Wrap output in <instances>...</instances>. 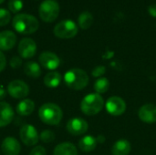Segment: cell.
Wrapping results in <instances>:
<instances>
[{"instance_id":"4dcf8cb0","label":"cell","mask_w":156,"mask_h":155,"mask_svg":"<svg viewBox=\"0 0 156 155\" xmlns=\"http://www.w3.org/2000/svg\"><path fill=\"white\" fill-rule=\"evenodd\" d=\"M5 65H6V59H5V57L4 55V53L0 50V72L3 71L5 68Z\"/></svg>"},{"instance_id":"7c38bea8","label":"cell","mask_w":156,"mask_h":155,"mask_svg":"<svg viewBox=\"0 0 156 155\" xmlns=\"http://www.w3.org/2000/svg\"><path fill=\"white\" fill-rule=\"evenodd\" d=\"M40 65L45 68L46 69L54 70L58 68L60 64L59 58L53 52L50 51H44L39 55L38 58Z\"/></svg>"},{"instance_id":"ac0fdd59","label":"cell","mask_w":156,"mask_h":155,"mask_svg":"<svg viewBox=\"0 0 156 155\" xmlns=\"http://www.w3.org/2000/svg\"><path fill=\"white\" fill-rule=\"evenodd\" d=\"M131 148V143L127 140L121 139L113 144L112 153V155H129Z\"/></svg>"},{"instance_id":"44dd1931","label":"cell","mask_w":156,"mask_h":155,"mask_svg":"<svg viewBox=\"0 0 156 155\" xmlns=\"http://www.w3.org/2000/svg\"><path fill=\"white\" fill-rule=\"evenodd\" d=\"M24 72L27 77L38 78L41 75V68L38 63L35 61H28L24 66Z\"/></svg>"},{"instance_id":"484cf974","label":"cell","mask_w":156,"mask_h":155,"mask_svg":"<svg viewBox=\"0 0 156 155\" xmlns=\"http://www.w3.org/2000/svg\"><path fill=\"white\" fill-rule=\"evenodd\" d=\"M8 8L10 12L16 14L23 8V1L22 0H9Z\"/></svg>"},{"instance_id":"e0dca14e","label":"cell","mask_w":156,"mask_h":155,"mask_svg":"<svg viewBox=\"0 0 156 155\" xmlns=\"http://www.w3.org/2000/svg\"><path fill=\"white\" fill-rule=\"evenodd\" d=\"M16 111L20 116H28L35 111V102L30 99H23L16 105Z\"/></svg>"},{"instance_id":"d4e9b609","label":"cell","mask_w":156,"mask_h":155,"mask_svg":"<svg viewBox=\"0 0 156 155\" xmlns=\"http://www.w3.org/2000/svg\"><path fill=\"white\" fill-rule=\"evenodd\" d=\"M39 140L45 143H52L55 140V134L50 130H44L41 132V133L39 135Z\"/></svg>"},{"instance_id":"3957f363","label":"cell","mask_w":156,"mask_h":155,"mask_svg":"<svg viewBox=\"0 0 156 155\" xmlns=\"http://www.w3.org/2000/svg\"><path fill=\"white\" fill-rule=\"evenodd\" d=\"M64 81L66 85L74 90H83L89 83V76L80 69H72L65 73Z\"/></svg>"},{"instance_id":"d6986e66","label":"cell","mask_w":156,"mask_h":155,"mask_svg":"<svg viewBox=\"0 0 156 155\" xmlns=\"http://www.w3.org/2000/svg\"><path fill=\"white\" fill-rule=\"evenodd\" d=\"M53 155H78V150L70 143H62L55 147Z\"/></svg>"},{"instance_id":"2e32d148","label":"cell","mask_w":156,"mask_h":155,"mask_svg":"<svg viewBox=\"0 0 156 155\" xmlns=\"http://www.w3.org/2000/svg\"><path fill=\"white\" fill-rule=\"evenodd\" d=\"M14 119L13 108L7 102H0V128L9 125Z\"/></svg>"},{"instance_id":"52a82bcc","label":"cell","mask_w":156,"mask_h":155,"mask_svg":"<svg viewBox=\"0 0 156 155\" xmlns=\"http://www.w3.org/2000/svg\"><path fill=\"white\" fill-rule=\"evenodd\" d=\"M7 92L14 99H25L29 94L28 85L20 79H15L8 83Z\"/></svg>"},{"instance_id":"5b68a950","label":"cell","mask_w":156,"mask_h":155,"mask_svg":"<svg viewBox=\"0 0 156 155\" xmlns=\"http://www.w3.org/2000/svg\"><path fill=\"white\" fill-rule=\"evenodd\" d=\"M38 13L42 21L51 23L58 16L59 5L55 0H45L40 4Z\"/></svg>"},{"instance_id":"7a4b0ae2","label":"cell","mask_w":156,"mask_h":155,"mask_svg":"<svg viewBox=\"0 0 156 155\" xmlns=\"http://www.w3.org/2000/svg\"><path fill=\"white\" fill-rule=\"evenodd\" d=\"M38 117L41 122L48 125H58L62 120L63 112L57 104L48 102L39 108Z\"/></svg>"},{"instance_id":"ba28073f","label":"cell","mask_w":156,"mask_h":155,"mask_svg":"<svg viewBox=\"0 0 156 155\" xmlns=\"http://www.w3.org/2000/svg\"><path fill=\"white\" fill-rule=\"evenodd\" d=\"M19 137L21 142L27 146H34L39 140L37 129L31 124H25L20 128Z\"/></svg>"},{"instance_id":"cb8c5ba5","label":"cell","mask_w":156,"mask_h":155,"mask_svg":"<svg viewBox=\"0 0 156 155\" xmlns=\"http://www.w3.org/2000/svg\"><path fill=\"white\" fill-rule=\"evenodd\" d=\"M109 88H110V82H109L108 79H106V78L99 79L94 83V90H95L96 93H98V94H102V93L107 92Z\"/></svg>"},{"instance_id":"9a60e30c","label":"cell","mask_w":156,"mask_h":155,"mask_svg":"<svg viewBox=\"0 0 156 155\" xmlns=\"http://www.w3.org/2000/svg\"><path fill=\"white\" fill-rule=\"evenodd\" d=\"M16 43V36L10 30L0 32V50L6 51L12 49Z\"/></svg>"},{"instance_id":"30bf717a","label":"cell","mask_w":156,"mask_h":155,"mask_svg":"<svg viewBox=\"0 0 156 155\" xmlns=\"http://www.w3.org/2000/svg\"><path fill=\"white\" fill-rule=\"evenodd\" d=\"M105 107L110 114L113 116H119L124 113L126 110V103L122 98L117 96H112L110 99H108Z\"/></svg>"},{"instance_id":"603a6c76","label":"cell","mask_w":156,"mask_h":155,"mask_svg":"<svg viewBox=\"0 0 156 155\" xmlns=\"http://www.w3.org/2000/svg\"><path fill=\"white\" fill-rule=\"evenodd\" d=\"M79 26L82 29H88L91 26L93 23V16L89 11H84L82 12L78 18Z\"/></svg>"},{"instance_id":"8fae6325","label":"cell","mask_w":156,"mask_h":155,"mask_svg":"<svg viewBox=\"0 0 156 155\" xmlns=\"http://www.w3.org/2000/svg\"><path fill=\"white\" fill-rule=\"evenodd\" d=\"M88 122L79 117L70 119L67 123V131L74 136L84 134L88 131Z\"/></svg>"},{"instance_id":"1f68e13d","label":"cell","mask_w":156,"mask_h":155,"mask_svg":"<svg viewBox=\"0 0 156 155\" xmlns=\"http://www.w3.org/2000/svg\"><path fill=\"white\" fill-rule=\"evenodd\" d=\"M148 13L154 16V17H156V4H153L151 5L149 7H148Z\"/></svg>"},{"instance_id":"836d02e7","label":"cell","mask_w":156,"mask_h":155,"mask_svg":"<svg viewBox=\"0 0 156 155\" xmlns=\"http://www.w3.org/2000/svg\"><path fill=\"white\" fill-rule=\"evenodd\" d=\"M5 2V0H0V4H2V3H4Z\"/></svg>"},{"instance_id":"ffe728a7","label":"cell","mask_w":156,"mask_h":155,"mask_svg":"<svg viewBox=\"0 0 156 155\" xmlns=\"http://www.w3.org/2000/svg\"><path fill=\"white\" fill-rule=\"evenodd\" d=\"M97 143L98 142H97L96 138H94L93 136L88 135V136H85V137H83L82 139L80 140L79 147L82 152L89 153V152H92L96 148Z\"/></svg>"},{"instance_id":"f1b7e54d","label":"cell","mask_w":156,"mask_h":155,"mask_svg":"<svg viewBox=\"0 0 156 155\" xmlns=\"http://www.w3.org/2000/svg\"><path fill=\"white\" fill-rule=\"evenodd\" d=\"M106 72V68L104 66H97L93 69L92 70V76L97 78V77H101L102 76L104 73Z\"/></svg>"},{"instance_id":"6da1fadb","label":"cell","mask_w":156,"mask_h":155,"mask_svg":"<svg viewBox=\"0 0 156 155\" xmlns=\"http://www.w3.org/2000/svg\"><path fill=\"white\" fill-rule=\"evenodd\" d=\"M12 26L17 33L21 35H30L38 29L39 22L32 15L17 14L12 20Z\"/></svg>"},{"instance_id":"5bb4252c","label":"cell","mask_w":156,"mask_h":155,"mask_svg":"<svg viewBox=\"0 0 156 155\" xmlns=\"http://www.w3.org/2000/svg\"><path fill=\"white\" fill-rule=\"evenodd\" d=\"M141 121L147 123L156 122V105L153 103H146L143 105L138 112Z\"/></svg>"},{"instance_id":"d6a6232c","label":"cell","mask_w":156,"mask_h":155,"mask_svg":"<svg viewBox=\"0 0 156 155\" xmlns=\"http://www.w3.org/2000/svg\"><path fill=\"white\" fill-rule=\"evenodd\" d=\"M5 96H6V91H5V90L2 86H0V100H4V99L5 98Z\"/></svg>"},{"instance_id":"f546056e","label":"cell","mask_w":156,"mask_h":155,"mask_svg":"<svg viewBox=\"0 0 156 155\" xmlns=\"http://www.w3.org/2000/svg\"><path fill=\"white\" fill-rule=\"evenodd\" d=\"M29 155H47V151L42 146H36L30 151Z\"/></svg>"},{"instance_id":"4316f807","label":"cell","mask_w":156,"mask_h":155,"mask_svg":"<svg viewBox=\"0 0 156 155\" xmlns=\"http://www.w3.org/2000/svg\"><path fill=\"white\" fill-rule=\"evenodd\" d=\"M11 20V14L5 8H0V26H6Z\"/></svg>"},{"instance_id":"83f0119b","label":"cell","mask_w":156,"mask_h":155,"mask_svg":"<svg viewBox=\"0 0 156 155\" xmlns=\"http://www.w3.org/2000/svg\"><path fill=\"white\" fill-rule=\"evenodd\" d=\"M9 64H10V67L12 69H19L22 65V59L20 57H17V56H14L10 61H9Z\"/></svg>"},{"instance_id":"4fadbf2b","label":"cell","mask_w":156,"mask_h":155,"mask_svg":"<svg viewBox=\"0 0 156 155\" xmlns=\"http://www.w3.org/2000/svg\"><path fill=\"white\" fill-rule=\"evenodd\" d=\"M1 150L4 155H19L21 146L16 138L6 137L1 143Z\"/></svg>"},{"instance_id":"8992f818","label":"cell","mask_w":156,"mask_h":155,"mask_svg":"<svg viewBox=\"0 0 156 155\" xmlns=\"http://www.w3.org/2000/svg\"><path fill=\"white\" fill-rule=\"evenodd\" d=\"M54 35L62 39H69L74 37L78 33V26L76 23L70 19H65L58 23L54 27Z\"/></svg>"},{"instance_id":"7402d4cb","label":"cell","mask_w":156,"mask_h":155,"mask_svg":"<svg viewBox=\"0 0 156 155\" xmlns=\"http://www.w3.org/2000/svg\"><path fill=\"white\" fill-rule=\"evenodd\" d=\"M43 81H44V84L48 88H50V89L57 88L61 82V75H60V73H58L57 71L49 72L45 75Z\"/></svg>"},{"instance_id":"277c9868","label":"cell","mask_w":156,"mask_h":155,"mask_svg":"<svg viewBox=\"0 0 156 155\" xmlns=\"http://www.w3.org/2000/svg\"><path fill=\"white\" fill-rule=\"evenodd\" d=\"M104 107V100L98 93L88 94L84 97L80 103L81 111L89 116L98 114Z\"/></svg>"},{"instance_id":"9c48e42d","label":"cell","mask_w":156,"mask_h":155,"mask_svg":"<svg viewBox=\"0 0 156 155\" xmlns=\"http://www.w3.org/2000/svg\"><path fill=\"white\" fill-rule=\"evenodd\" d=\"M17 51L21 58H31L36 55L37 44L32 38L25 37L20 40Z\"/></svg>"}]
</instances>
